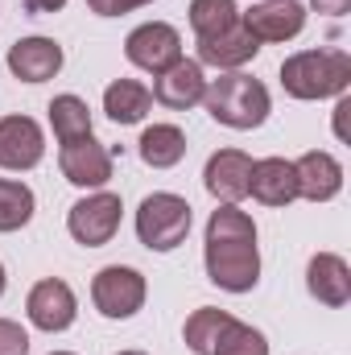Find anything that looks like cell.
<instances>
[{
    "label": "cell",
    "instance_id": "1",
    "mask_svg": "<svg viewBox=\"0 0 351 355\" xmlns=\"http://www.w3.org/2000/svg\"><path fill=\"white\" fill-rule=\"evenodd\" d=\"M207 277L228 293H248L261 281L257 223L236 202H223L207 219Z\"/></svg>",
    "mask_w": 351,
    "mask_h": 355
},
{
    "label": "cell",
    "instance_id": "2",
    "mask_svg": "<svg viewBox=\"0 0 351 355\" xmlns=\"http://www.w3.org/2000/svg\"><path fill=\"white\" fill-rule=\"evenodd\" d=\"M203 103H207V112H211V120H219V124H228V128H261L264 120H268V87H264L261 79H252V75H240V71H232V75H219V79H211L207 91H203Z\"/></svg>",
    "mask_w": 351,
    "mask_h": 355
},
{
    "label": "cell",
    "instance_id": "3",
    "mask_svg": "<svg viewBox=\"0 0 351 355\" xmlns=\"http://www.w3.org/2000/svg\"><path fill=\"white\" fill-rule=\"evenodd\" d=\"M351 83V58L343 50H302L281 62V87L293 99H331Z\"/></svg>",
    "mask_w": 351,
    "mask_h": 355
},
{
    "label": "cell",
    "instance_id": "4",
    "mask_svg": "<svg viewBox=\"0 0 351 355\" xmlns=\"http://www.w3.org/2000/svg\"><path fill=\"white\" fill-rule=\"evenodd\" d=\"M137 236L149 252H174L190 236V202L170 190L149 194L137 211Z\"/></svg>",
    "mask_w": 351,
    "mask_h": 355
},
{
    "label": "cell",
    "instance_id": "5",
    "mask_svg": "<svg viewBox=\"0 0 351 355\" xmlns=\"http://www.w3.org/2000/svg\"><path fill=\"white\" fill-rule=\"evenodd\" d=\"M145 277L128 265H108L91 281V302L103 318H132L145 306Z\"/></svg>",
    "mask_w": 351,
    "mask_h": 355
},
{
    "label": "cell",
    "instance_id": "6",
    "mask_svg": "<svg viewBox=\"0 0 351 355\" xmlns=\"http://www.w3.org/2000/svg\"><path fill=\"white\" fill-rule=\"evenodd\" d=\"M120 194H91L83 202H75L71 207V215H67V227H71V236L83 244V248H103V244H112V236L120 232Z\"/></svg>",
    "mask_w": 351,
    "mask_h": 355
},
{
    "label": "cell",
    "instance_id": "7",
    "mask_svg": "<svg viewBox=\"0 0 351 355\" xmlns=\"http://www.w3.org/2000/svg\"><path fill=\"white\" fill-rule=\"evenodd\" d=\"M124 54H128L132 67H141L149 75H162L166 67H174L178 58H182V37H178L174 25L149 21V25H137L124 37Z\"/></svg>",
    "mask_w": 351,
    "mask_h": 355
},
{
    "label": "cell",
    "instance_id": "8",
    "mask_svg": "<svg viewBox=\"0 0 351 355\" xmlns=\"http://www.w3.org/2000/svg\"><path fill=\"white\" fill-rule=\"evenodd\" d=\"M25 310H29V322H33L37 331H46V335H58V331H67V327L75 322V314H79L71 285H67V281H58V277H46V281H37V285L29 289V302H25Z\"/></svg>",
    "mask_w": 351,
    "mask_h": 355
},
{
    "label": "cell",
    "instance_id": "9",
    "mask_svg": "<svg viewBox=\"0 0 351 355\" xmlns=\"http://www.w3.org/2000/svg\"><path fill=\"white\" fill-rule=\"evenodd\" d=\"M240 21L248 25L257 42H289L306 29V8L298 0H264V4H252L248 12H240Z\"/></svg>",
    "mask_w": 351,
    "mask_h": 355
},
{
    "label": "cell",
    "instance_id": "10",
    "mask_svg": "<svg viewBox=\"0 0 351 355\" xmlns=\"http://www.w3.org/2000/svg\"><path fill=\"white\" fill-rule=\"evenodd\" d=\"M46 153V137L29 116L0 120V170H33Z\"/></svg>",
    "mask_w": 351,
    "mask_h": 355
},
{
    "label": "cell",
    "instance_id": "11",
    "mask_svg": "<svg viewBox=\"0 0 351 355\" xmlns=\"http://www.w3.org/2000/svg\"><path fill=\"white\" fill-rule=\"evenodd\" d=\"M261 54V42L248 33L244 21L228 25L215 37H198V67H215V71H236L244 62H252Z\"/></svg>",
    "mask_w": 351,
    "mask_h": 355
},
{
    "label": "cell",
    "instance_id": "12",
    "mask_svg": "<svg viewBox=\"0 0 351 355\" xmlns=\"http://www.w3.org/2000/svg\"><path fill=\"white\" fill-rule=\"evenodd\" d=\"M8 71L21 83H46L62 71V46L54 37H21L8 46Z\"/></svg>",
    "mask_w": 351,
    "mask_h": 355
},
{
    "label": "cell",
    "instance_id": "13",
    "mask_svg": "<svg viewBox=\"0 0 351 355\" xmlns=\"http://www.w3.org/2000/svg\"><path fill=\"white\" fill-rule=\"evenodd\" d=\"M58 166H62V178H67L71 186H103V182L112 178V153L87 132V137L62 145Z\"/></svg>",
    "mask_w": 351,
    "mask_h": 355
},
{
    "label": "cell",
    "instance_id": "14",
    "mask_svg": "<svg viewBox=\"0 0 351 355\" xmlns=\"http://www.w3.org/2000/svg\"><path fill=\"white\" fill-rule=\"evenodd\" d=\"M248 178H252V157L240 149H219L207 157L203 186L219 198V202H240L248 194Z\"/></svg>",
    "mask_w": 351,
    "mask_h": 355
},
{
    "label": "cell",
    "instance_id": "15",
    "mask_svg": "<svg viewBox=\"0 0 351 355\" xmlns=\"http://www.w3.org/2000/svg\"><path fill=\"white\" fill-rule=\"evenodd\" d=\"M293 174H298V198H310V202H331L343 190V166L323 149L302 153L293 162Z\"/></svg>",
    "mask_w": 351,
    "mask_h": 355
},
{
    "label": "cell",
    "instance_id": "16",
    "mask_svg": "<svg viewBox=\"0 0 351 355\" xmlns=\"http://www.w3.org/2000/svg\"><path fill=\"white\" fill-rule=\"evenodd\" d=\"M203 91H207V75H203V67L190 62V58H178L174 67H166V71L157 75V83H153V99L166 103V107H174V112H186V107L203 103Z\"/></svg>",
    "mask_w": 351,
    "mask_h": 355
},
{
    "label": "cell",
    "instance_id": "17",
    "mask_svg": "<svg viewBox=\"0 0 351 355\" xmlns=\"http://www.w3.org/2000/svg\"><path fill=\"white\" fill-rule=\"evenodd\" d=\"M248 194H252L257 202H264V207H289V202L298 198V174H293V162H285V157L252 162Z\"/></svg>",
    "mask_w": 351,
    "mask_h": 355
},
{
    "label": "cell",
    "instance_id": "18",
    "mask_svg": "<svg viewBox=\"0 0 351 355\" xmlns=\"http://www.w3.org/2000/svg\"><path fill=\"white\" fill-rule=\"evenodd\" d=\"M306 285L323 306H348L351 302V268L335 252H318L306 268Z\"/></svg>",
    "mask_w": 351,
    "mask_h": 355
},
{
    "label": "cell",
    "instance_id": "19",
    "mask_svg": "<svg viewBox=\"0 0 351 355\" xmlns=\"http://www.w3.org/2000/svg\"><path fill=\"white\" fill-rule=\"evenodd\" d=\"M149 107H153V91L145 83H137V79H116L103 91V112L116 124H141Z\"/></svg>",
    "mask_w": 351,
    "mask_h": 355
},
{
    "label": "cell",
    "instance_id": "20",
    "mask_svg": "<svg viewBox=\"0 0 351 355\" xmlns=\"http://www.w3.org/2000/svg\"><path fill=\"white\" fill-rule=\"evenodd\" d=\"M186 157V132L178 124H153L141 132V162L153 170H170Z\"/></svg>",
    "mask_w": 351,
    "mask_h": 355
},
{
    "label": "cell",
    "instance_id": "21",
    "mask_svg": "<svg viewBox=\"0 0 351 355\" xmlns=\"http://www.w3.org/2000/svg\"><path fill=\"white\" fill-rule=\"evenodd\" d=\"M50 124H54V137L67 145V141H79L91 132V112L79 95H54L50 99Z\"/></svg>",
    "mask_w": 351,
    "mask_h": 355
},
{
    "label": "cell",
    "instance_id": "22",
    "mask_svg": "<svg viewBox=\"0 0 351 355\" xmlns=\"http://www.w3.org/2000/svg\"><path fill=\"white\" fill-rule=\"evenodd\" d=\"M232 322V314L228 310H215V306H203V310H194L190 318H186V331H182V339H186V347L194 355H211L215 352V339H219V331Z\"/></svg>",
    "mask_w": 351,
    "mask_h": 355
},
{
    "label": "cell",
    "instance_id": "23",
    "mask_svg": "<svg viewBox=\"0 0 351 355\" xmlns=\"http://www.w3.org/2000/svg\"><path fill=\"white\" fill-rule=\"evenodd\" d=\"M236 21H240L236 0H190V29H194V37H215V33H223Z\"/></svg>",
    "mask_w": 351,
    "mask_h": 355
},
{
    "label": "cell",
    "instance_id": "24",
    "mask_svg": "<svg viewBox=\"0 0 351 355\" xmlns=\"http://www.w3.org/2000/svg\"><path fill=\"white\" fill-rule=\"evenodd\" d=\"M33 219V190L17 178H0V232H17Z\"/></svg>",
    "mask_w": 351,
    "mask_h": 355
},
{
    "label": "cell",
    "instance_id": "25",
    "mask_svg": "<svg viewBox=\"0 0 351 355\" xmlns=\"http://www.w3.org/2000/svg\"><path fill=\"white\" fill-rule=\"evenodd\" d=\"M211 355H268V343H264V335L257 327H248V322H228L223 331H219V339H215V352Z\"/></svg>",
    "mask_w": 351,
    "mask_h": 355
},
{
    "label": "cell",
    "instance_id": "26",
    "mask_svg": "<svg viewBox=\"0 0 351 355\" xmlns=\"http://www.w3.org/2000/svg\"><path fill=\"white\" fill-rule=\"evenodd\" d=\"M0 355H29V335L12 318H0Z\"/></svg>",
    "mask_w": 351,
    "mask_h": 355
},
{
    "label": "cell",
    "instance_id": "27",
    "mask_svg": "<svg viewBox=\"0 0 351 355\" xmlns=\"http://www.w3.org/2000/svg\"><path fill=\"white\" fill-rule=\"evenodd\" d=\"M141 4H153V0H87V8L95 17H124V12H132Z\"/></svg>",
    "mask_w": 351,
    "mask_h": 355
},
{
    "label": "cell",
    "instance_id": "28",
    "mask_svg": "<svg viewBox=\"0 0 351 355\" xmlns=\"http://www.w3.org/2000/svg\"><path fill=\"white\" fill-rule=\"evenodd\" d=\"M310 4H314L318 12H327V17H343L351 8V0H310Z\"/></svg>",
    "mask_w": 351,
    "mask_h": 355
},
{
    "label": "cell",
    "instance_id": "29",
    "mask_svg": "<svg viewBox=\"0 0 351 355\" xmlns=\"http://www.w3.org/2000/svg\"><path fill=\"white\" fill-rule=\"evenodd\" d=\"M62 4H67V0H25L29 12H58Z\"/></svg>",
    "mask_w": 351,
    "mask_h": 355
},
{
    "label": "cell",
    "instance_id": "30",
    "mask_svg": "<svg viewBox=\"0 0 351 355\" xmlns=\"http://www.w3.org/2000/svg\"><path fill=\"white\" fill-rule=\"evenodd\" d=\"M4 281H8V277H4V265H0V293H4Z\"/></svg>",
    "mask_w": 351,
    "mask_h": 355
},
{
    "label": "cell",
    "instance_id": "31",
    "mask_svg": "<svg viewBox=\"0 0 351 355\" xmlns=\"http://www.w3.org/2000/svg\"><path fill=\"white\" fill-rule=\"evenodd\" d=\"M120 355H145V352H120Z\"/></svg>",
    "mask_w": 351,
    "mask_h": 355
},
{
    "label": "cell",
    "instance_id": "32",
    "mask_svg": "<svg viewBox=\"0 0 351 355\" xmlns=\"http://www.w3.org/2000/svg\"><path fill=\"white\" fill-rule=\"evenodd\" d=\"M54 355H71V352H54Z\"/></svg>",
    "mask_w": 351,
    "mask_h": 355
}]
</instances>
